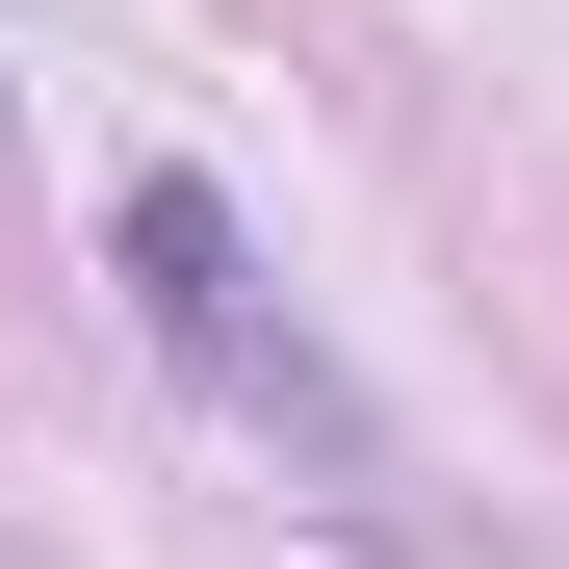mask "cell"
Instances as JSON below:
<instances>
[{
    "label": "cell",
    "mask_w": 569,
    "mask_h": 569,
    "mask_svg": "<svg viewBox=\"0 0 569 569\" xmlns=\"http://www.w3.org/2000/svg\"><path fill=\"white\" fill-rule=\"evenodd\" d=\"M104 259H130V337L181 362V389H208V415H259V440H311V492H389V440H362V389H337V362H311V311H284V284H259V233L208 208V181H104Z\"/></svg>",
    "instance_id": "obj_1"
}]
</instances>
